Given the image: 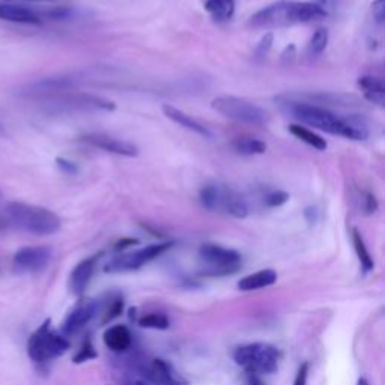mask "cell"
<instances>
[{
	"label": "cell",
	"instance_id": "obj_1",
	"mask_svg": "<svg viewBox=\"0 0 385 385\" xmlns=\"http://www.w3.org/2000/svg\"><path fill=\"white\" fill-rule=\"evenodd\" d=\"M280 107L284 113L291 114L292 118L298 119L302 123H307L313 128L333 134V136H342L351 140H366L369 137V130L361 121L355 118H342V116L322 109L316 104L284 100L280 101Z\"/></svg>",
	"mask_w": 385,
	"mask_h": 385
},
{
	"label": "cell",
	"instance_id": "obj_2",
	"mask_svg": "<svg viewBox=\"0 0 385 385\" xmlns=\"http://www.w3.org/2000/svg\"><path fill=\"white\" fill-rule=\"evenodd\" d=\"M325 10L311 2H295V0H282L273 5H268L264 10L257 11L248 20V26L253 29H280L291 28L295 24L311 23L325 19Z\"/></svg>",
	"mask_w": 385,
	"mask_h": 385
},
{
	"label": "cell",
	"instance_id": "obj_3",
	"mask_svg": "<svg viewBox=\"0 0 385 385\" xmlns=\"http://www.w3.org/2000/svg\"><path fill=\"white\" fill-rule=\"evenodd\" d=\"M0 217L5 220L8 228L38 237L55 235L62 226V221L56 212L23 202L6 203L0 212Z\"/></svg>",
	"mask_w": 385,
	"mask_h": 385
},
{
	"label": "cell",
	"instance_id": "obj_4",
	"mask_svg": "<svg viewBox=\"0 0 385 385\" xmlns=\"http://www.w3.org/2000/svg\"><path fill=\"white\" fill-rule=\"evenodd\" d=\"M199 199L202 207L211 212L225 214L235 219L248 216V205L243 196L223 184H207L202 187Z\"/></svg>",
	"mask_w": 385,
	"mask_h": 385
},
{
	"label": "cell",
	"instance_id": "obj_5",
	"mask_svg": "<svg viewBox=\"0 0 385 385\" xmlns=\"http://www.w3.org/2000/svg\"><path fill=\"white\" fill-rule=\"evenodd\" d=\"M234 360L250 375H271L279 369L280 351L270 343H250L237 349Z\"/></svg>",
	"mask_w": 385,
	"mask_h": 385
},
{
	"label": "cell",
	"instance_id": "obj_6",
	"mask_svg": "<svg viewBox=\"0 0 385 385\" xmlns=\"http://www.w3.org/2000/svg\"><path fill=\"white\" fill-rule=\"evenodd\" d=\"M69 349V342L64 334L51 330V320L47 319L44 324L33 331L28 342V355L35 363H47L64 355Z\"/></svg>",
	"mask_w": 385,
	"mask_h": 385
},
{
	"label": "cell",
	"instance_id": "obj_7",
	"mask_svg": "<svg viewBox=\"0 0 385 385\" xmlns=\"http://www.w3.org/2000/svg\"><path fill=\"white\" fill-rule=\"evenodd\" d=\"M211 105L217 113L237 122L255 125V127H264L270 122V114L266 110H264L261 105L244 100V98L219 96L212 100Z\"/></svg>",
	"mask_w": 385,
	"mask_h": 385
},
{
	"label": "cell",
	"instance_id": "obj_8",
	"mask_svg": "<svg viewBox=\"0 0 385 385\" xmlns=\"http://www.w3.org/2000/svg\"><path fill=\"white\" fill-rule=\"evenodd\" d=\"M200 264L205 274L225 275L238 270L241 255L237 250L225 248L216 244H205L199 252Z\"/></svg>",
	"mask_w": 385,
	"mask_h": 385
},
{
	"label": "cell",
	"instance_id": "obj_9",
	"mask_svg": "<svg viewBox=\"0 0 385 385\" xmlns=\"http://www.w3.org/2000/svg\"><path fill=\"white\" fill-rule=\"evenodd\" d=\"M170 247H172V243H160V244H151L140 250H134V252H130V253L119 255L114 259H112V261L104 266V271L109 274H119V273L139 270V268H142L143 265L149 264L158 256L166 253Z\"/></svg>",
	"mask_w": 385,
	"mask_h": 385
},
{
	"label": "cell",
	"instance_id": "obj_10",
	"mask_svg": "<svg viewBox=\"0 0 385 385\" xmlns=\"http://www.w3.org/2000/svg\"><path fill=\"white\" fill-rule=\"evenodd\" d=\"M51 248L46 246L23 247L12 257V265L19 273H38L51 261Z\"/></svg>",
	"mask_w": 385,
	"mask_h": 385
},
{
	"label": "cell",
	"instance_id": "obj_11",
	"mask_svg": "<svg viewBox=\"0 0 385 385\" xmlns=\"http://www.w3.org/2000/svg\"><path fill=\"white\" fill-rule=\"evenodd\" d=\"M80 140L87 143V145H91L94 148L110 152V154L122 155V157H137L139 155V148L136 145H132V143H130L127 140H121L113 136H109V134L91 132V134H85V136L80 137Z\"/></svg>",
	"mask_w": 385,
	"mask_h": 385
},
{
	"label": "cell",
	"instance_id": "obj_12",
	"mask_svg": "<svg viewBox=\"0 0 385 385\" xmlns=\"http://www.w3.org/2000/svg\"><path fill=\"white\" fill-rule=\"evenodd\" d=\"M96 313V304L94 301H82L68 313L64 324H62V333L64 336L77 334L80 330L85 328Z\"/></svg>",
	"mask_w": 385,
	"mask_h": 385
},
{
	"label": "cell",
	"instance_id": "obj_13",
	"mask_svg": "<svg viewBox=\"0 0 385 385\" xmlns=\"http://www.w3.org/2000/svg\"><path fill=\"white\" fill-rule=\"evenodd\" d=\"M94 270H95L94 257L85 259V261H82L74 268L73 273L69 275V283H68L71 293H74L76 297H80V295L85 293L87 284L92 280Z\"/></svg>",
	"mask_w": 385,
	"mask_h": 385
},
{
	"label": "cell",
	"instance_id": "obj_14",
	"mask_svg": "<svg viewBox=\"0 0 385 385\" xmlns=\"http://www.w3.org/2000/svg\"><path fill=\"white\" fill-rule=\"evenodd\" d=\"M161 109H163V113L167 116V118L170 121H173L175 123H178L179 127H182V128H185L188 131H193L196 134H199V136H202L205 139H211L212 137V132L207 127H205V125H202L199 121L193 119L191 116H188L182 110L176 109V107L164 104L163 107H161Z\"/></svg>",
	"mask_w": 385,
	"mask_h": 385
},
{
	"label": "cell",
	"instance_id": "obj_15",
	"mask_svg": "<svg viewBox=\"0 0 385 385\" xmlns=\"http://www.w3.org/2000/svg\"><path fill=\"white\" fill-rule=\"evenodd\" d=\"M0 20L20 23V24H41V17L26 6L19 5H0Z\"/></svg>",
	"mask_w": 385,
	"mask_h": 385
},
{
	"label": "cell",
	"instance_id": "obj_16",
	"mask_svg": "<svg viewBox=\"0 0 385 385\" xmlns=\"http://www.w3.org/2000/svg\"><path fill=\"white\" fill-rule=\"evenodd\" d=\"M151 378L157 385H188L172 366L163 360H154L151 367Z\"/></svg>",
	"mask_w": 385,
	"mask_h": 385
},
{
	"label": "cell",
	"instance_id": "obj_17",
	"mask_svg": "<svg viewBox=\"0 0 385 385\" xmlns=\"http://www.w3.org/2000/svg\"><path fill=\"white\" fill-rule=\"evenodd\" d=\"M277 282V273L274 270H261L253 274H248L243 277L238 282V289L243 292H250V291H259L268 288V286H273Z\"/></svg>",
	"mask_w": 385,
	"mask_h": 385
},
{
	"label": "cell",
	"instance_id": "obj_18",
	"mask_svg": "<svg viewBox=\"0 0 385 385\" xmlns=\"http://www.w3.org/2000/svg\"><path fill=\"white\" fill-rule=\"evenodd\" d=\"M358 86L363 89L367 101H370L372 104H378L379 107H384L385 85L379 77L363 76L358 78Z\"/></svg>",
	"mask_w": 385,
	"mask_h": 385
},
{
	"label": "cell",
	"instance_id": "obj_19",
	"mask_svg": "<svg viewBox=\"0 0 385 385\" xmlns=\"http://www.w3.org/2000/svg\"><path fill=\"white\" fill-rule=\"evenodd\" d=\"M104 343L113 352L127 351L131 345V333L125 325L110 327L104 333Z\"/></svg>",
	"mask_w": 385,
	"mask_h": 385
},
{
	"label": "cell",
	"instance_id": "obj_20",
	"mask_svg": "<svg viewBox=\"0 0 385 385\" xmlns=\"http://www.w3.org/2000/svg\"><path fill=\"white\" fill-rule=\"evenodd\" d=\"M205 10L214 20L226 22L235 14V0H207Z\"/></svg>",
	"mask_w": 385,
	"mask_h": 385
},
{
	"label": "cell",
	"instance_id": "obj_21",
	"mask_svg": "<svg viewBox=\"0 0 385 385\" xmlns=\"http://www.w3.org/2000/svg\"><path fill=\"white\" fill-rule=\"evenodd\" d=\"M289 131H291V134H293L295 137L300 139L304 143H307L309 146L315 148L318 151H325L328 148V143L325 139H322L319 134L313 132L311 130H309L306 127H301V125L293 123L289 127Z\"/></svg>",
	"mask_w": 385,
	"mask_h": 385
},
{
	"label": "cell",
	"instance_id": "obj_22",
	"mask_svg": "<svg viewBox=\"0 0 385 385\" xmlns=\"http://www.w3.org/2000/svg\"><path fill=\"white\" fill-rule=\"evenodd\" d=\"M232 146L238 152V154L243 155H259L265 154L266 151V143L257 139L252 137H238L232 143Z\"/></svg>",
	"mask_w": 385,
	"mask_h": 385
},
{
	"label": "cell",
	"instance_id": "obj_23",
	"mask_svg": "<svg viewBox=\"0 0 385 385\" xmlns=\"http://www.w3.org/2000/svg\"><path fill=\"white\" fill-rule=\"evenodd\" d=\"M352 243H354L355 253L358 256V261H360V264L363 266V270L366 273L372 271L373 266H375V262H373V259L369 253V250H367V247L364 244V239H363L361 234L357 229L352 230Z\"/></svg>",
	"mask_w": 385,
	"mask_h": 385
},
{
	"label": "cell",
	"instance_id": "obj_24",
	"mask_svg": "<svg viewBox=\"0 0 385 385\" xmlns=\"http://www.w3.org/2000/svg\"><path fill=\"white\" fill-rule=\"evenodd\" d=\"M328 31L320 28L318 29L315 33H313V37L310 38L309 42V55L311 58H318L319 55L325 51L327 46H328Z\"/></svg>",
	"mask_w": 385,
	"mask_h": 385
},
{
	"label": "cell",
	"instance_id": "obj_25",
	"mask_svg": "<svg viewBox=\"0 0 385 385\" xmlns=\"http://www.w3.org/2000/svg\"><path fill=\"white\" fill-rule=\"evenodd\" d=\"M140 327L143 328H152V330H167L170 322L164 315H160V313H151V315L143 316L140 319Z\"/></svg>",
	"mask_w": 385,
	"mask_h": 385
},
{
	"label": "cell",
	"instance_id": "obj_26",
	"mask_svg": "<svg viewBox=\"0 0 385 385\" xmlns=\"http://www.w3.org/2000/svg\"><path fill=\"white\" fill-rule=\"evenodd\" d=\"M288 200H289V194L282 190L270 191L268 194H265V198H264V203L268 208H279Z\"/></svg>",
	"mask_w": 385,
	"mask_h": 385
},
{
	"label": "cell",
	"instance_id": "obj_27",
	"mask_svg": "<svg viewBox=\"0 0 385 385\" xmlns=\"http://www.w3.org/2000/svg\"><path fill=\"white\" fill-rule=\"evenodd\" d=\"M96 357V352H95V349L91 343V340H86L85 345L82 346V349L77 352V355L74 357V363L76 364H82V363H86L89 360H92V358Z\"/></svg>",
	"mask_w": 385,
	"mask_h": 385
},
{
	"label": "cell",
	"instance_id": "obj_28",
	"mask_svg": "<svg viewBox=\"0 0 385 385\" xmlns=\"http://www.w3.org/2000/svg\"><path fill=\"white\" fill-rule=\"evenodd\" d=\"M360 203H361L363 212L367 214V216H370V214L376 212V209H378V200H376V198L370 191H363L361 193Z\"/></svg>",
	"mask_w": 385,
	"mask_h": 385
},
{
	"label": "cell",
	"instance_id": "obj_29",
	"mask_svg": "<svg viewBox=\"0 0 385 385\" xmlns=\"http://www.w3.org/2000/svg\"><path fill=\"white\" fill-rule=\"evenodd\" d=\"M273 33H266L265 37L261 40V42L257 44V47H256V51H255V59L259 62V60H262L266 55H268V51H270L271 46H273Z\"/></svg>",
	"mask_w": 385,
	"mask_h": 385
},
{
	"label": "cell",
	"instance_id": "obj_30",
	"mask_svg": "<svg viewBox=\"0 0 385 385\" xmlns=\"http://www.w3.org/2000/svg\"><path fill=\"white\" fill-rule=\"evenodd\" d=\"M372 11H373L375 20L379 24H382L385 19V0H375L372 5Z\"/></svg>",
	"mask_w": 385,
	"mask_h": 385
},
{
	"label": "cell",
	"instance_id": "obj_31",
	"mask_svg": "<svg viewBox=\"0 0 385 385\" xmlns=\"http://www.w3.org/2000/svg\"><path fill=\"white\" fill-rule=\"evenodd\" d=\"M307 378H309V363H302L298 369L297 376H295L293 385H307Z\"/></svg>",
	"mask_w": 385,
	"mask_h": 385
},
{
	"label": "cell",
	"instance_id": "obj_32",
	"mask_svg": "<svg viewBox=\"0 0 385 385\" xmlns=\"http://www.w3.org/2000/svg\"><path fill=\"white\" fill-rule=\"evenodd\" d=\"M56 164L62 170V172L67 173V175L77 173V166L74 163H71V161L65 160V158H58L56 160Z\"/></svg>",
	"mask_w": 385,
	"mask_h": 385
},
{
	"label": "cell",
	"instance_id": "obj_33",
	"mask_svg": "<svg viewBox=\"0 0 385 385\" xmlns=\"http://www.w3.org/2000/svg\"><path fill=\"white\" fill-rule=\"evenodd\" d=\"M357 385H369V382H367L364 378H360V379H358Z\"/></svg>",
	"mask_w": 385,
	"mask_h": 385
},
{
	"label": "cell",
	"instance_id": "obj_34",
	"mask_svg": "<svg viewBox=\"0 0 385 385\" xmlns=\"http://www.w3.org/2000/svg\"><path fill=\"white\" fill-rule=\"evenodd\" d=\"M252 385H262L261 381H257L256 378H252Z\"/></svg>",
	"mask_w": 385,
	"mask_h": 385
},
{
	"label": "cell",
	"instance_id": "obj_35",
	"mask_svg": "<svg viewBox=\"0 0 385 385\" xmlns=\"http://www.w3.org/2000/svg\"><path fill=\"white\" fill-rule=\"evenodd\" d=\"M327 3V0H316V5L322 6V5H325Z\"/></svg>",
	"mask_w": 385,
	"mask_h": 385
},
{
	"label": "cell",
	"instance_id": "obj_36",
	"mask_svg": "<svg viewBox=\"0 0 385 385\" xmlns=\"http://www.w3.org/2000/svg\"><path fill=\"white\" fill-rule=\"evenodd\" d=\"M0 136H5V128H3L2 123H0Z\"/></svg>",
	"mask_w": 385,
	"mask_h": 385
},
{
	"label": "cell",
	"instance_id": "obj_37",
	"mask_svg": "<svg viewBox=\"0 0 385 385\" xmlns=\"http://www.w3.org/2000/svg\"><path fill=\"white\" fill-rule=\"evenodd\" d=\"M134 385H145V384H143V382H136Z\"/></svg>",
	"mask_w": 385,
	"mask_h": 385
},
{
	"label": "cell",
	"instance_id": "obj_38",
	"mask_svg": "<svg viewBox=\"0 0 385 385\" xmlns=\"http://www.w3.org/2000/svg\"><path fill=\"white\" fill-rule=\"evenodd\" d=\"M31 2H41V0H31ZM42 2H44V0H42Z\"/></svg>",
	"mask_w": 385,
	"mask_h": 385
}]
</instances>
